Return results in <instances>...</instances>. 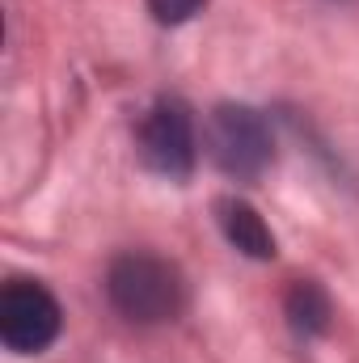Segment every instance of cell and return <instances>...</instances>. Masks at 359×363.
Here are the masks:
<instances>
[{"mask_svg": "<svg viewBox=\"0 0 359 363\" xmlns=\"http://www.w3.org/2000/svg\"><path fill=\"white\" fill-rule=\"evenodd\" d=\"M283 317H287L292 334L309 342V338H321L334 325V300L317 279H296L283 296Z\"/></svg>", "mask_w": 359, "mask_h": 363, "instance_id": "cell-6", "label": "cell"}, {"mask_svg": "<svg viewBox=\"0 0 359 363\" xmlns=\"http://www.w3.org/2000/svg\"><path fill=\"white\" fill-rule=\"evenodd\" d=\"M136 152L144 169L161 174L170 182H186L199 161V135H194V114L182 97H157L136 131Z\"/></svg>", "mask_w": 359, "mask_h": 363, "instance_id": "cell-3", "label": "cell"}, {"mask_svg": "<svg viewBox=\"0 0 359 363\" xmlns=\"http://www.w3.org/2000/svg\"><path fill=\"white\" fill-rule=\"evenodd\" d=\"M207 161L233 182H258L275 161V135L263 110L245 101H220L203 127Z\"/></svg>", "mask_w": 359, "mask_h": 363, "instance_id": "cell-2", "label": "cell"}, {"mask_svg": "<svg viewBox=\"0 0 359 363\" xmlns=\"http://www.w3.org/2000/svg\"><path fill=\"white\" fill-rule=\"evenodd\" d=\"M203 4H207V0H148V13H153V21H161V26H182V21H190L194 13H203Z\"/></svg>", "mask_w": 359, "mask_h": 363, "instance_id": "cell-7", "label": "cell"}, {"mask_svg": "<svg viewBox=\"0 0 359 363\" xmlns=\"http://www.w3.org/2000/svg\"><path fill=\"white\" fill-rule=\"evenodd\" d=\"M106 300L131 325H165L186 313V279L161 254L127 250L106 267Z\"/></svg>", "mask_w": 359, "mask_h": 363, "instance_id": "cell-1", "label": "cell"}, {"mask_svg": "<svg viewBox=\"0 0 359 363\" xmlns=\"http://www.w3.org/2000/svg\"><path fill=\"white\" fill-rule=\"evenodd\" d=\"M216 224H220L224 241H228L237 254L254 258V262H270V258L279 254L270 224L258 216V207H254V203H245V199H237V194L216 199Z\"/></svg>", "mask_w": 359, "mask_h": 363, "instance_id": "cell-5", "label": "cell"}, {"mask_svg": "<svg viewBox=\"0 0 359 363\" xmlns=\"http://www.w3.org/2000/svg\"><path fill=\"white\" fill-rule=\"evenodd\" d=\"M64 330V308L55 291L38 279H9L0 291V342L13 355L47 351Z\"/></svg>", "mask_w": 359, "mask_h": 363, "instance_id": "cell-4", "label": "cell"}]
</instances>
